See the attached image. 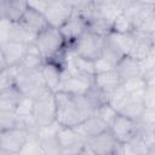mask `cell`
Listing matches in <instances>:
<instances>
[{
    "label": "cell",
    "instance_id": "obj_1",
    "mask_svg": "<svg viewBox=\"0 0 155 155\" xmlns=\"http://www.w3.org/2000/svg\"><path fill=\"white\" fill-rule=\"evenodd\" d=\"M56 121L62 126L74 127L96 113V107L85 94L56 91Z\"/></svg>",
    "mask_w": 155,
    "mask_h": 155
},
{
    "label": "cell",
    "instance_id": "obj_2",
    "mask_svg": "<svg viewBox=\"0 0 155 155\" xmlns=\"http://www.w3.org/2000/svg\"><path fill=\"white\" fill-rule=\"evenodd\" d=\"M31 116L38 126H47L56 121L54 92L45 87L34 97H31Z\"/></svg>",
    "mask_w": 155,
    "mask_h": 155
},
{
    "label": "cell",
    "instance_id": "obj_3",
    "mask_svg": "<svg viewBox=\"0 0 155 155\" xmlns=\"http://www.w3.org/2000/svg\"><path fill=\"white\" fill-rule=\"evenodd\" d=\"M34 44L36 45L44 62L54 57L57 53L62 52L67 47V42L61 34L58 28L48 27L35 38Z\"/></svg>",
    "mask_w": 155,
    "mask_h": 155
},
{
    "label": "cell",
    "instance_id": "obj_4",
    "mask_svg": "<svg viewBox=\"0 0 155 155\" xmlns=\"http://www.w3.org/2000/svg\"><path fill=\"white\" fill-rule=\"evenodd\" d=\"M15 78L13 85L18 91L25 97H34L38 92L45 88L44 79L41 75L40 68L36 69H19L17 65H13Z\"/></svg>",
    "mask_w": 155,
    "mask_h": 155
},
{
    "label": "cell",
    "instance_id": "obj_5",
    "mask_svg": "<svg viewBox=\"0 0 155 155\" xmlns=\"http://www.w3.org/2000/svg\"><path fill=\"white\" fill-rule=\"evenodd\" d=\"M103 40V36L91 31L90 29H86L69 47L76 54L91 61H96L102 54Z\"/></svg>",
    "mask_w": 155,
    "mask_h": 155
},
{
    "label": "cell",
    "instance_id": "obj_6",
    "mask_svg": "<svg viewBox=\"0 0 155 155\" xmlns=\"http://www.w3.org/2000/svg\"><path fill=\"white\" fill-rule=\"evenodd\" d=\"M120 143L115 139L110 130L87 138L85 140V154L92 155H117Z\"/></svg>",
    "mask_w": 155,
    "mask_h": 155
},
{
    "label": "cell",
    "instance_id": "obj_7",
    "mask_svg": "<svg viewBox=\"0 0 155 155\" xmlns=\"http://www.w3.org/2000/svg\"><path fill=\"white\" fill-rule=\"evenodd\" d=\"M58 143L61 145V155L85 154V138H82L74 127L62 126L57 132Z\"/></svg>",
    "mask_w": 155,
    "mask_h": 155
},
{
    "label": "cell",
    "instance_id": "obj_8",
    "mask_svg": "<svg viewBox=\"0 0 155 155\" xmlns=\"http://www.w3.org/2000/svg\"><path fill=\"white\" fill-rule=\"evenodd\" d=\"M28 138V131L23 126L0 131V149L2 154H19Z\"/></svg>",
    "mask_w": 155,
    "mask_h": 155
},
{
    "label": "cell",
    "instance_id": "obj_9",
    "mask_svg": "<svg viewBox=\"0 0 155 155\" xmlns=\"http://www.w3.org/2000/svg\"><path fill=\"white\" fill-rule=\"evenodd\" d=\"M109 130L119 143H126L139 132V122L117 114L110 124Z\"/></svg>",
    "mask_w": 155,
    "mask_h": 155
},
{
    "label": "cell",
    "instance_id": "obj_10",
    "mask_svg": "<svg viewBox=\"0 0 155 155\" xmlns=\"http://www.w3.org/2000/svg\"><path fill=\"white\" fill-rule=\"evenodd\" d=\"M73 10L64 0H52L47 4L44 16L47 21L48 27L59 28L71 16Z\"/></svg>",
    "mask_w": 155,
    "mask_h": 155
},
{
    "label": "cell",
    "instance_id": "obj_11",
    "mask_svg": "<svg viewBox=\"0 0 155 155\" xmlns=\"http://www.w3.org/2000/svg\"><path fill=\"white\" fill-rule=\"evenodd\" d=\"M61 124L53 121L47 126H42L39 130V142L45 155H61V145L58 143L57 132Z\"/></svg>",
    "mask_w": 155,
    "mask_h": 155
},
{
    "label": "cell",
    "instance_id": "obj_12",
    "mask_svg": "<svg viewBox=\"0 0 155 155\" xmlns=\"http://www.w3.org/2000/svg\"><path fill=\"white\" fill-rule=\"evenodd\" d=\"M58 29L63 35L67 46H70L87 29V19L76 12H73L71 16Z\"/></svg>",
    "mask_w": 155,
    "mask_h": 155
},
{
    "label": "cell",
    "instance_id": "obj_13",
    "mask_svg": "<svg viewBox=\"0 0 155 155\" xmlns=\"http://www.w3.org/2000/svg\"><path fill=\"white\" fill-rule=\"evenodd\" d=\"M92 79L85 75H69L65 69L62 70V79L58 91H65L74 94H84L92 85Z\"/></svg>",
    "mask_w": 155,
    "mask_h": 155
},
{
    "label": "cell",
    "instance_id": "obj_14",
    "mask_svg": "<svg viewBox=\"0 0 155 155\" xmlns=\"http://www.w3.org/2000/svg\"><path fill=\"white\" fill-rule=\"evenodd\" d=\"M144 90V88H143ZM143 90L140 91H137V92H132L128 94L127 99L124 102V104L119 108L117 110V114L120 115H124L128 119H132V120H136L138 121L140 115L143 114L145 107L143 104V101H142V94H143Z\"/></svg>",
    "mask_w": 155,
    "mask_h": 155
},
{
    "label": "cell",
    "instance_id": "obj_15",
    "mask_svg": "<svg viewBox=\"0 0 155 155\" xmlns=\"http://www.w3.org/2000/svg\"><path fill=\"white\" fill-rule=\"evenodd\" d=\"M18 23L36 35L39 33H41L42 30H45L46 28H48V24H47V21L45 18L44 13L39 12L31 7H27L24 13L19 18Z\"/></svg>",
    "mask_w": 155,
    "mask_h": 155
},
{
    "label": "cell",
    "instance_id": "obj_16",
    "mask_svg": "<svg viewBox=\"0 0 155 155\" xmlns=\"http://www.w3.org/2000/svg\"><path fill=\"white\" fill-rule=\"evenodd\" d=\"M0 46H1V53L6 63V67L17 65L23 58V56L25 54L27 47H28V45L18 41H13V40L4 41L0 44Z\"/></svg>",
    "mask_w": 155,
    "mask_h": 155
},
{
    "label": "cell",
    "instance_id": "obj_17",
    "mask_svg": "<svg viewBox=\"0 0 155 155\" xmlns=\"http://www.w3.org/2000/svg\"><path fill=\"white\" fill-rule=\"evenodd\" d=\"M122 13L128 18L133 29L139 27L147 18L155 16V5H144L139 2H134L130 7L122 11Z\"/></svg>",
    "mask_w": 155,
    "mask_h": 155
},
{
    "label": "cell",
    "instance_id": "obj_18",
    "mask_svg": "<svg viewBox=\"0 0 155 155\" xmlns=\"http://www.w3.org/2000/svg\"><path fill=\"white\" fill-rule=\"evenodd\" d=\"M74 128L82 138L87 139V138H91L93 136H97V134L107 131L109 128V126L101 117H98L96 114H93V115L88 116L87 119H85L82 122L74 126Z\"/></svg>",
    "mask_w": 155,
    "mask_h": 155
},
{
    "label": "cell",
    "instance_id": "obj_19",
    "mask_svg": "<svg viewBox=\"0 0 155 155\" xmlns=\"http://www.w3.org/2000/svg\"><path fill=\"white\" fill-rule=\"evenodd\" d=\"M27 7V0H0V18L18 22Z\"/></svg>",
    "mask_w": 155,
    "mask_h": 155
},
{
    "label": "cell",
    "instance_id": "obj_20",
    "mask_svg": "<svg viewBox=\"0 0 155 155\" xmlns=\"http://www.w3.org/2000/svg\"><path fill=\"white\" fill-rule=\"evenodd\" d=\"M40 70H41V75L44 79L45 87L51 90L52 92L58 91L63 69L52 62H44L42 65L40 67Z\"/></svg>",
    "mask_w": 155,
    "mask_h": 155
},
{
    "label": "cell",
    "instance_id": "obj_21",
    "mask_svg": "<svg viewBox=\"0 0 155 155\" xmlns=\"http://www.w3.org/2000/svg\"><path fill=\"white\" fill-rule=\"evenodd\" d=\"M92 84L98 87L99 90H102L104 93H109L110 91H113L116 86H119L120 84H122L116 69H110L107 71H101V73H96L93 75L92 79Z\"/></svg>",
    "mask_w": 155,
    "mask_h": 155
},
{
    "label": "cell",
    "instance_id": "obj_22",
    "mask_svg": "<svg viewBox=\"0 0 155 155\" xmlns=\"http://www.w3.org/2000/svg\"><path fill=\"white\" fill-rule=\"evenodd\" d=\"M115 69L121 79V81H125L127 79L134 78L140 75V65H139V61L125 54L115 65Z\"/></svg>",
    "mask_w": 155,
    "mask_h": 155
},
{
    "label": "cell",
    "instance_id": "obj_23",
    "mask_svg": "<svg viewBox=\"0 0 155 155\" xmlns=\"http://www.w3.org/2000/svg\"><path fill=\"white\" fill-rule=\"evenodd\" d=\"M23 94L18 91V88L12 85L7 88L0 91V110L2 111H15Z\"/></svg>",
    "mask_w": 155,
    "mask_h": 155
},
{
    "label": "cell",
    "instance_id": "obj_24",
    "mask_svg": "<svg viewBox=\"0 0 155 155\" xmlns=\"http://www.w3.org/2000/svg\"><path fill=\"white\" fill-rule=\"evenodd\" d=\"M125 54L122 53V51L120 50V47L116 45V42L113 40V38L110 36V33L104 36L103 40V47H102V54L101 57L104 58L107 62H109L113 67H115L117 64V62L124 57Z\"/></svg>",
    "mask_w": 155,
    "mask_h": 155
},
{
    "label": "cell",
    "instance_id": "obj_25",
    "mask_svg": "<svg viewBox=\"0 0 155 155\" xmlns=\"http://www.w3.org/2000/svg\"><path fill=\"white\" fill-rule=\"evenodd\" d=\"M44 63V59L36 47V45L29 44L27 47V52L23 56V58L21 59V62L17 64V67L19 69H36L40 68Z\"/></svg>",
    "mask_w": 155,
    "mask_h": 155
},
{
    "label": "cell",
    "instance_id": "obj_26",
    "mask_svg": "<svg viewBox=\"0 0 155 155\" xmlns=\"http://www.w3.org/2000/svg\"><path fill=\"white\" fill-rule=\"evenodd\" d=\"M35 38H36V34L29 31L28 29L22 27L18 22H12L8 40H13V41H18V42L29 45V44H33L35 41Z\"/></svg>",
    "mask_w": 155,
    "mask_h": 155
},
{
    "label": "cell",
    "instance_id": "obj_27",
    "mask_svg": "<svg viewBox=\"0 0 155 155\" xmlns=\"http://www.w3.org/2000/svg\"><path fill=\"white\" fill-rule=\"evenodd\" d=\"M128 92L127 90L124 87L122 84H120L119 86H116L113 91H110L108 94H107V103L109 105H111L116 111L119 110V108L124 104V102L127 99L128 97Z\"/></svg>",
    "mask_w": 155,
    "mask_h": 155
},
{
    "label": "cell",
    "instance_id": "obj_28",
    "mask_svg": "<svg viewBox=\"0 0 155 155\" xmlns=\"http://www.w3.org/2000/svg\"><path fill=\"white\" fill-rule=\"evenodd\" d=\"M73 10V12H76L81 16H84L86 19H88L94 10L92 0H64Z\"/></svg>",
    "mask_w": 155,
    "mask_h": 155
},
{
    "label": "cell",
    "instance_id": "obj_29",
    "mask_svg": "<svg viewBox=\"0 0 155 155\" xmlns=\"http://www.w3.org/2000/svg\"><path fill=\"white\" fill-rule=\"evenodd\" d=\"M39 134V133H38ZM38 134H28V138L22 147L19 155H45L40 145Z\"/></svg>",
    "mask_w": 155,
    "mask_h": 155
},
{
    "label": "cell",
    "instance_id": "obj_30",
    "mask_svg": "<svg viewBox=\"0 0 155 155\" xmlns=\"http://www.w3.org/2000/svg\"><path fill=\"white\" fill-rule=\"evenodd\" d=\"M18 126H23V124L15 111L0 110V131L8 130L12 127H18Z\"/></svg>",
    "mask_w": 155,
    "mask_h": 155
},
{
    "label": "cell",
    "instance_id": "obj_31",
    "mask_svg": "<svg viewBox=\"0 0 155 155\" xmlns=\"http://www.w3.org/2000/svg\"><path fill=\"white\" fill-rule=\"evenodd\" d=\"M133 30V27L131 24V22L128 21V18L122 13H117L116 17L113 21V25H111V31L115 33H130Z\"/></svg>",
    "mask_w": 155,
    "mask_h": 155
},
{
    "label": "cell",
    "instance_id": "obj_32",
    "mask_svg": "<svg viewBox=\"0 0 155 155\" xmlns=\"http://www.w3.org/2000/svg\"><path fill=\"white\" fill-rule=\"evenodd\" d=\"M31 104H33V99L31 97H25L23 96L22 99L19 101L18 105L15 109L16 115L23 121L28 117H31Z\"/></svg>",
    "mask_w": 155,
    "mask_h": 155
},
{
    "label": "cell",
    "instance_id": "obj_33",
    "mask_svg": "<svg viewBox=\"0 0 155 155\" xmlns=\"http://www.w3.org/2000/svg\"><path fill=\"white\" fill-rule=\"evenodd\" d=\"M98 117H101L108 126H110V124L113 122V120L115 119V116L117 115V111L111 107L109 105L108 103H104L102 105H99L97 109H96V113H94Z\"/></svg>",
    "mask_w": 155,
    "mask_h": 155
},
{
    "label": "cell",
    "instance_id": "obj_34",
    "mask_svg": "<svg viewBox=\"0 0 155 155\" xmlns=\"http://www.w3.org/2000/svg\"><path fill=\"white\" fill-rule=\"evenodd\" d=\"M122 85L127 90L128 93L140 91V90H143L145 87V82H144V79H143L142 75H138V76L131 78V79H127V80L122 81Z\"/></svg>",
    "mask_w": 155,
    "mask_h": 155
},
{
    "label": "cell",
    "instance_id": "obj_35",
    "mask_svg": "<svg viewBox=\"0 0 155 155\" xmlns=\"http://www.w3.org/2000/svg\"><path fill=\"white\" fill-rule=\"evenodd\" d=\"M15 71L12 67H6L0 71V91L13 85Z\"/></svg>",
    "mask_w": 155,
    "mask_h": 155
},
{
    "label": "cell",
    "instance_id": "obj_36",
    "mask_svg": "<svg viewBox=\"0 0 155 155\" xmlns=\"http://www.w3.org/2000/svg\"><path fill=\"white\" fill-rule=\"evenodd\" d=\"M142 101L147 109H155V87H144Z\"/></svg>",
    "mask_w": 155,
    "mask_h": 155
},
{
    "label": "cell",
    "instance_id": "obj_37",
    "mask_svg": "<svg viewBox=\"0 0 155 155\" xmlns=\"http://www.w3.org/2000/svg\"><path fill=\"white\" fill-rule=\"evenodd\" d=\"M138 122L142 126L147 127H155V109H144L143 114L140 115Z\"/></svg>",
    "mask_w": 155,
    "mask_h": 155
},
{
    "label": "cell",
    "instance_id": "obj_38",
    "mask_svg": "<svg viewBox=\"0 0 155 155\" xmlns=\"http://www.w3.org/2000/svg\"><path fill=\"white\" fill-rule=\"evenodd\" d=\"M139 65H140V75L148 70L155 69V50L151 51L145 58L139 61Z\"/></svg>",
    "mask_w": 155,
    "mask_h": 155
},
{
    "label": "cell",
    "instance_id": "obj_39",
    "mask_svg": "<svg viewBox=\"0 0 155 155\" xmlns=\"http://www.w3.org/2000/svg\"><path fill=\"white\" fill-rule=\"evenodd\" d=\"M12 22L5 18H0V44L4 41H7L10 39V31H11Z\"/></svg>",
    "mask_w": 155,
    "mask_h": 155
},
{
    "label": "cell",
    "instance_id": "obj_40",
    "mask_svg": "<svg viewBox=\"0 0 155 155\" xmlns=\"http://www.w3.org/2000/svg\"><path fill=\"white\" fill-rule=\"evenodd\" d=\"M134 2H137V0H114L113 1V5H114V7L119 12H122L124 10H126L127 7H130L131 5H133Z\"/></svg>",
    "mask_w": 155,
    "mask_h": 155
},
{
    "label": "cell",
    "instance_id": "obj_41",
    "mask_svg": "<svg viewBox=\"0 0 155 155\" xmlns=\"http://www.w3.org/2000/svg\"><path fill=\"white\" fill-rule=\"evenodd\" d=\"M113 1H114V0H92L93 6H94L96 8H103V7L111 6V5H113Z\"/></svg>",
    "mask_w": 155,
    "mask_h": 155
},
{
    "label": "cell",
    "instance_id": "obj_42",
    "mask_svg": "<svg viewBox=\"0 0 155 155\" xmlns=\"http://www.w3.org/2000/svg\"><path fill=\"white\" fill-rule=\"evenodd\" d=\"M5 68H6V63L4 61V57H2V53H1V46H0V71Z\"/></svg>",
    "mask_w": 155,
    "mask_h": 155
},
{
    "label": "cell",
    "instance_id": "obj_43",
    "mask_svg": "<svg viewBox=\"0 0 155 155\" xmlns=\"http://www.w3.org/2000/svg\"><path fill=\"white\" fill-rule=\"evenodd\" d=\"M137 2L144 5H155V0H137Z\"/></svg>",
    "mask_w": 155,
    "mask_h": 155
},
{
    "label": "cell",
    "instance_id": "obj_44",
    "mask_svg": "<svg viewBox=\"0 0 155 155\" xmlns=\"http://www.w3.org/2000/svg\"><path fill=\"white\" fill-rule=\"evenodd\" d=\"M41 1H45V2H50V1H52V0H41Z\"/></svg>",
    "mask_w": 155,
    "mask_h": 155
},
{
    "label": "cell",
    "instance_id": "obj_45",
    "mask_svg": "<svg viewBox=\"0 0 155 155\" xmlns=\"http://www.w3.org/2000/svg\"><path fill=\"white\" fill-rule=\"evenodd\" d=\"M0 154H2V151H1V149H0Z\"/></svg>",
    "mask_w": 155,
    "mask_h": 155
}]
</instances>
